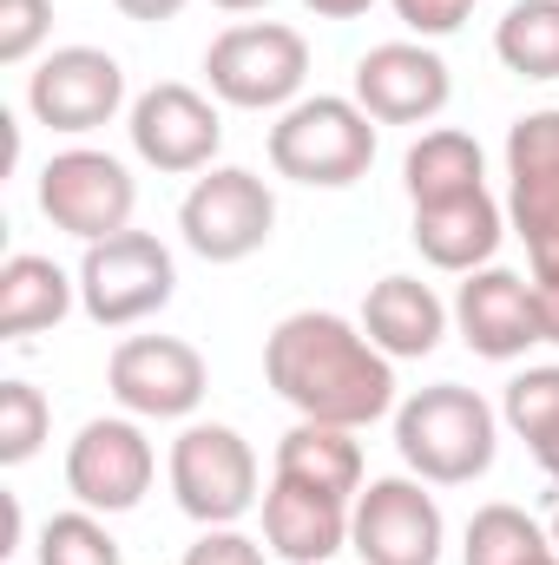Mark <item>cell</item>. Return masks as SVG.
<instances>
[{"label": "cell", "mask_w": 559, "mask_h": 565, "mask_svg": "<svg viewBox=\"0 0 559 565\" xmlns=\"http://www.w3.org/2000/svg\"><path fill=\"white\" fill-rule=\"evenodd\" d=\"M264 375L303 422L323 427H369L395 402V369L376 342H362L329 309L283 316L264 342Z\"/></svg>", "instance_id": "obj_1"}, {"label": "cell", "mask_w": 559, "mask_h": 565, "mask_svg": "<svg viewBox=\"0 0 559 565\" xmlns=\"http://www.w3.org/2000/svg\"><path fill=\"white\" fill-rule=\"evenodd\" d=\"M395 447L434 487H467L494 467V408L461 388V382H434L402 402L395 415Z\"/></svg>", "instance_id": "obj_2"}, {"label": "cell", "mask_w": 559, "mask_h": 565, "mask_svg": "<svg viewBox=\"0 0 559 565\" xmlns=\"http://www.w3.org/2000/svg\"><path fill=\"white\" fill-rule=\"evenodd\" d=\"M271 164L296 184L342 191L376 164V126L349 99H303L271 126Z\"/></svg>", "instance_id": "obj_3"}, {"label": "cell", "mask_w": 559, "mask_h": 565, "mask_svg": "<svg viewBox=\"0 0 559 565\" xmlns=\"http://www.w3.org/2000/svg\"><path fill=\"white\" fill-rule=\"evenodd\" d=\"M171 493L198 526H231L257 507V454L238 427L198 422L171 440Z\"/></svg>", "instance_id": "obj_4"}, {"label": "cell", "mask_w": 559, "mask_h": 565, "mask_svg": "<svg viewBox=\"0 0 559 565\" xmlns=\"http://www.w3.org/2000/svg\"><path fill=\"white\" fill-rule=\"evenodd\" d=\"M178 289L171 270V250L151 237V231H119L106 244H86V264H80V302L99 329H133L145 316H158Z\"/></svg>", "instance_id": "obj_5"}, {"label": "cell", "mask_w": 559, "mask_h": 565, "mask_svg": "<svg viewBox=\"0 0 559 565\" xmlns=\"http://www.w3.org/2000/svg\"><path fill=\"white\" fill-rule=\"evenodd\" d=\"M133 204H139V184L113 151H60L40 171V211L80 244H106L133 231Z\"/></svg>", "instance_id": "obj_6"}, {"label": "cell", "mask_w": 559, "mask_h": 565, "mask_svg": "<svg viewBox=\"0 0 559 565\" xmlns=\"http://www.w3.org/2000/svg\"><path fill=\"white\" fill-rule=\"evenodd\" d=\"M271 224H277L271 184L257 171H238V164L198 178L191 198H184V211H178V231H184V244L204 264H244L251 250L271 244Z\"/></svg>", "instance_id": "obj_7"}, {"label": "cell", "mask_w": 559, "mask_h": 565, "mask_svg": "<svg viewBox=\"0 0 559 565\" xmlns=\"http://www.w3.org/2000/svg\"><path fill=\"white\" fill-rule=\"evenodd\" d=\"M204 73H211V93L224 106H244V113H264V106H283L296 99L303 73H309V46L296 26H231L211 40L204 53Z\"/></svg>", "instance_id": "obj_8"}, {"label": "cell", "mask_w": 559, "mask_h": 565, "mask_svg": "<svg viewBox=\"0 0 559 565\" xmlns=\"http://www.w3.org/2000/svg\"><path fill=\"white\" fill-rule=\"evenodd\" d=\"M507 171H514V231L527 237L534 282L559 277V113H527L507 132Z\"/></svg>", "instance_id": "obj_9"}, {"label": "cell", "mask_w": 559, "mask_h": 565, "mask_svg": "<svg viewBox=\"0 0 559 565\" xmlns=\"http://www.w3.org/2000/svg\"><path fill=\"white\" fill-rule=\"evenodd\" d=\"M119 99H126V66L99 46H60L27 86L33 119L53 132H99L119 113Z\"/></svg>", "instance_id": "obj_10"}, {"label": "cell", "mask_w": 559, "mask_h": 565, "mask_svg": "<svg viewBox=\"0 0 559 565\" xmlns=\"http://www.w3.org/2000/svg\"><path fill=\"white\" fill-rule=\"evenodd\" d=\"M113 395L133 408V415H151V422H178L204 402V355L178 335H133L113 349V369H106Z\"/></svg>", "instance_id": "obj_11"}, {"label": "cell", "mask_w": 559, "mask_h": 565, "mask_svg": "<svg viewBox=\"0 0 559 565\" xmlns=\"http://www.w3.org/2000/svg\"><path fill=\"white\" fill-rule=\"evenodd\" d=\"M362 565H434L441 559V507L415 480H376L349 520Z\"/></svg>", "instance_id": "obj_12"}, {"label": "cell", "mask_w": 559, "mask_h": 565, "mask_svg": "<svg viewBox=\"0 0 559 565\" xmlns=\"http://www.w3.org/2000/svg\"><path fill=\"white\" fill-rule=\"evenodd\" d=\"M66 487L86 513L93 507H106V513L139 507L151 487V440L133 422H86L80 440L66 447Z\"/></svg>", "instance_id": "obj_13"}, {"label": "cell", "mask_w": 559, "mask_h": 565, "mask_svg": "<svg viewBox=\"0 0 559 565\" xmlns=\"http://www.w3.org/2000/svg\"><path fill=\"white\" fill-rule=\"evenodd\" d=\"M447 66L441 53L409 46V40H389V46H369L362 66H356V106L376 119V126H421L447 106Z\"/></svg>", "instance_id": "obj_14"}, {"label": "cell", "mask_w": 559, "mask_h": 565, "mask_svg": "<svg viewBox=\"0 0 559 565\" xmlns=\"http://www.w3.org/2000/svg\"><path fill=\"white\" fill-rule=\"evenodd\" d=\"M218 145H224L218 106L204 93L178 86V79L151 86L133 106V151H139L145 164H158V171H198V164H211Z\"/></svg>", "instance_id": "obj_15"}, {"label": "cell", "mask_w": 559, "mask_h": 565, "mask_svg": "<svg viewBox=\"0 0 559 565\" xmlns=\"http://www.w3.org/2000/svg\"><path fill=\"white\" fill-rule=\"evenodd\" d=\"M454 316H461L467 349L487 355V362H514V355H527L534 342H547V329H540V296L527 289V277H514V270H481V277H467Z\"/></svg>", "instance_id": "obj_16"}, {"label": "cell", "mask_w": 559, "mask_h": 565, "mask_svg": "<svg viewBox=\"0 0 559 565\" xmlns=\"http://www.w3.org/2000/svg\"><path fill=\"white\" fill-rule=\"evenodd\" d=\"M264 540L289 565H329L342 553V540H349V513L329 493H309L296 480H277L264 493Z\"/></svg>", "instance_id": "obj_17"}, {"label": "cell", "mask_w": 559, "mask_h": 565, "mask_svg": "<svg viewBox=\"0 0 559 565\" xmlns=\"http://www.w3.org/2000/svg\"><path fill=\"white\" fill-rule=\"evenodd\" d=\"M415 250L434 270H474L500 250V204L481 191L447 198V204H415Z\"/></svg>", "instance_id": "obj_18"}, {"label": "cell", "mask_w": 559, "mask_h": 565, "mask_svg": "<svg viewBox=\"0 0 559 565\" xmlns=\"http://www.w3.org/2000/svg\"><path fill=\"white\" fill-rule=\"evenodd\" d=\"M362 329L382 355H428L447 329V309L441 296L415 277H382L362 302Z\"/></svg>", "instance_id": "obj_19"}, {"label": "cell", "mask_w": 559, "mask_h": 565, "mask_svg": "<svg viewBox=\"0 0 559 565\" xmlns=\"http://www.w3.org/2000/svg\"><path fill=\"white\" fill-rule=\"evenodd\" d=\"M277 480H296V487L329 493V500H349L362 487V447L349 440V427L303 422L277 440Z\"/></svg>", "instance_id": "obj_20"}, {"label": "cell", "mask_w": 559, "mask_h": 565, "mask_svg": "<svg viewBox=\"0 0 559 565\" xmlns=\"http://www.w3.org/2000/svg\"><path fill=\"white\" fill-rule=\"evenodd\" d=\"M73 309V282L53 257H7L0 270V335H40Z\"/></svg>", "instance_id": "obj_21"}, {"label": "cell", "mask_w": 559, "mask_h": 565, "mask_svg": "<svg viewBox=\"0 0 559 565\" xmlns=\"http://www.w3.org/2000/svg\"><path fill=\"white\" fill-rule=\"evenodd\" d=\"M409 198L415 204H447V198H467V191H481V145L467 139V132H454V126H441V132H428V139L409 145Z\"/></svg>", "instance_id": "obj_22"}, {"label": "cell", "mask_w": 559, "mask_h": 565, "mask_svg": "<svg viewBox=\"0 0 559 565\" xmlns=\"http://www.w3.org/2000/svg\"><path fill=\"white\" fill-rule=\"evenodd\" d=\"M494 53L520 79H559V0H520L494 26Z\"/></svg>", "instance_id": "obj_23"}, {"label": "cell", "mask_w": 559, "mask_h": 565, "mask_svg": "<svg viewBox=\"0 0 559 565\" xmlns=\"http://www.w3.org/2000/svg\"><path fill=\"white\" fill-rule=\"evenodd\" d=\"M547 553H553L547 533L507 500H494L467 520V565H540Z\"/></svg>", "instance_id": "obj_24"}, {"label": "cell", "mask_w": 559, "mask_h": 565, "mask_svg": "<svg viewBox=\"0 0 559 565\" xmlns=\"http://www.w3.org/2000/svg\"><path fill=\"white\" fill-rule=\"evenodd\" d=\"M507 422L534 447L540 467L559 460V369H527L507 382Z\"/></svg>", "instance_id": "obj_25"}, {"label": "cell", "mask_w": 559, "mask_h": 565, "mask_svg": "<svg viewBox=\"0 0 559 565\" xmlns=\"http://www.w3.org/2000/svg\"><path fill=\"white\" fill-rule=\"evenodd\" d=\"M40 565H119V540L93 513H53L40 533Z\"/></svg>", "instance_id": "obj_26"}, {"label": "cell", "mask_w": 559, "mask_h": 565, "mask_svg": "<svg viewBox=\"0 0 559 565\" xmlns=\"http://www.w3.org/2000/svg\"><path fill=\"white\" fill-rule=\"evenodd\" d=\"M46 395L33 388V382H0V460L7 467H20V460H33L40 454V440H46Z\"/></svg>", "instance_id": "obj_27"}, {"label": "cell", "mask_w": 559, "mask_h": 565, "mask_svg": "<svg viewBox=\"0 0 559 565\" xmlns=\"http://www.w3.org/2000/svg\"><path fill=\"white\" fill-rule=\"evenodd\" d=\"M53 26V7L46 0H0V60H27Z\"/></svg>", "instance_id": "obj_28"}, {"label": "cell", "mask_w": 559, "mask_h": 565, "mask_svg": "<svg viewBox=\"0 0 559 565\" xmlns=\"http://www.w3.org/2000/svg\"><path fill=\"white\" fill-rule=\"evenodd\" d=\"M184 565H264V553H257V540H244L231 526H204V540L184 553Z\"/></svg>", "instance_id": "obj_29"}, {"label": "cell", "mask_w": 559, "mask_h": 565, "mask_svg": "<svg viewBox=\"0 0 559 565\" xmlns=\"http://www.w3.org/2000/svg\"><path fill=\"white\" fill-rule=\"evenodd\" d=\"M395 13H402L415 33H454V26L474 13V0H395Z\"/></svg>", "instance_id": "obj_30"}, {"label": "cell", "mask_w": 559, "mask_h": 565, "mask_svg": "<svg viewBox=\"0 0 559 565\" xmlns=\"http://www.w3.org/2000/svg\"><path fill=\"white\" fill-rule=\"evenodd\" d=\"M534 296H540V329H547V342H559V277L534 282Z\"/></svg>", "instance_id": "obj_31"}, {"label": "cell", "mask_w": 559, "mask_h": 565, "mask_svg": "<svg viewBox=\"0 0 559 565\" xmlns=\"http://www.w3.org/2000/svg\"><path fill=\"white\" fill-rule=\"evenodd\" d=\"M113 7H119L126 20H171L184 0H113Z\"/></svg>", "instance_id": "obj_32"}, {"label": "cell", "mask_w": 559, "mask_h": 565, "mask_svg": "<svg viewBox=\"0 0 559 565\" xmlns=\"http://www.w3.org/2000/svg\"><path fill=\"white\" fill-rule=\"evenodd\" d=\"M309 13H323V20H356V13H369L376 0H303Z\"/></svg>", "instance_id": "obj_33"}, {"label": "cell", "mask_w": 559, "mask_h": 565, "mask_svg": "<svg viewBox=\"0 0 559 565\" xmlns=\"http://www.w3.org/2000/svg\"><path fill=\"white\" fill-rule=\"evenodd\" d=\"M224 13H251V7H264V0H218Z\"/></svg>", "instance_id": "obj_34"}, {"label": "cell", "mask_w": 559, "mask_h": 565, "mask_svg": "<svg viewBox=\"0 0 559 565\" xmlns=\"http://www.w3.org/2000/svg\"><path fill=\"white\" fill-rule=\"evenodd\" d=\"M553 546H559V513H553Z\"/></svg>", "instance_id": "obj_35"}, {"label": "cell", "mask_w": 559, "mask_h": 565, "mask_svg": "<svg viewBox=\"0 0 559 565\" xmlns=\"http://www.w3.org/2000/svg\"><path fill=\"white\" fill-rule=\"evenodd\" d=\"M540 565H559V559H553V553H547V559H540Z\"/></svg>", "instance_id": "obj_36"}]
</instances>
